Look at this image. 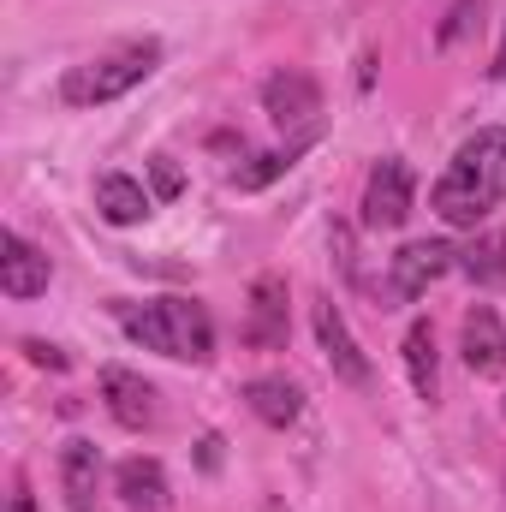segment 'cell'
Here are the masks:
<instances>
[{
	"instance_id": "6da1fadb",
	"label": "cell",
	"mask_w": 506,
	"mask_h": 512,
	"mask_svg": "<svg viewBox=\"0 0 506 512\" xmlns=\"http://www.w3.org/2000/svg\"><path fill=\"white\" fill-rule=\"evenodd\" d=\"M506 203V126H483L459 143L447 173L429 191V209L447 227H483Z\"/></svg>"
},
{
	"instance_id": "7a4b0ae2",
	"label": "cell",
	"mask_w": 506,
	"mask_h": 512,
	"mask_svg": "<svg viewBox=\"0 0 506 512\" xmlns=\"http://www.w3.org/2000/svg\"><path fill=\"white\" fill-rule=\"evenodd\" d=\"M120 328L143 352H161V358H179V364H209L215 358V322L197 298H155L143 310L126 304Z\"/></svg>"
},
{
	"instance_id": "3957f363",
	"label": "cell",
	"mask_w": 506,
	"mask_h": 512,
	"mask_svg": "<svg viewBox=\"0 0 506 512\" xmlns=\"http://www.w3.org/2000/svg\"><path fill=\"white\" fill-rule=\"evenodd\" d=\"M155 66H161V42L143 36V42H126V48H114V54H102V60L66 72L60 96H66L72 108H102V102H120L126 90H137Z\"/></svg>"
},
{
	"instance_id": "277c9868",
	"label": "cell",
	"mask_w": 506,
	"mask_h": 512,
	"mask_svg": "<svg viewBox=\"0 0 506 512\" xmlns=\"http://www.w3.org/2000/svg\"><path fill=\"white\" fill-rule=\"evenodd\" d=\"M411 203H417V179H411V167H405L399 155L376 161V173H370V185H364V227H376V233L405 227Z\"/></svg>"
},
{
	"instance_id": "5b68a950",
	"label": "cell",
	"mask_w": 506,
	"mask_h": 512,
	"mask_svg": "<svg viewBox=\"0 0 506 512\" xmlns=\"http://www.w3.org/2000/svg\"><path fill=\"white\" fill-rule=\"evenodd\" d=\"M310 322H316V340H322V358H328V370H334L346 387H370V358H364V346L352 340V328H346L340 304H334V298H316Z\"/></svg>"
},
{
	"instance_id": "8992f818",
	"label": "cell",
	"mask_w": 506,
	"mask_h": 512,
	"mask_svg": "<svg viewBox=\"0 0 506 512\" xmlns=\"http://www.w3.org/2000/svg\"><path fill=\"white\" fill-rule=\"evenodd\" d=\"M262 108H268V120L280 131H310V120L322 114V84L310 72L286 66V72H274L262 84Z\"/></svg>"
},
{
	"instance_id": "52a82bcc",
	"label": "cell",
	"mask_w": 506,
	"mask_h": 512,
	"mask_svg": "<svg viewBox=\"0 0 506 512\" xmlns=\"http://www.w3.org/2000/svg\"><path fill=\"white\" fill-rule=\"evenodd\" d=\"M459 352H465L471 376H495V382L506 376V328H501V316H495L489 304H471V310H465Z\"/></svg>"
},
{
	"instance_id": "ba28073f",
	"label": "cell",
	"mask_w": 506,
	"mask_h": 512,
	"mask_svg": "<svg viewBox=\"0 0 506 512\" xmlns=\"http://www.w3.org/2000/svg\"><path fill=\"white\" fill-rule=\"evenodd\" d=\"M48 280H54L48 251H36L24 233H6L0 239V292L6 298H36V292H48Z\"/></svg>"
},
{
	"instance_id": "9c48e42d",
	"label": "cell",
	"mask_w": 506,
	"mask_h": 512,
	"mask_svg": "<svg viewBox=\"0 0 506 512\" xmlns=\"http://www.w3.org/2000/svg\"><path fill=\"white\" fill-rule=\"evenodd\" d=\"M60 483H66V507L72 512H96V489H102V447L72 435L60 447Z\"/></svg>"
},
{
	"instance_id": "30bf717a",
	"label": "cell",
	"mask_w": 506,
	"mask_h": 512,
	"mask_svg": "<svg viewBox=\"0 0 506 512\" xmlns=\"http://www.w3.org/2000/svg\"><path fill=\"white\" fill-rule=\"evenodd\" d=\"M447 268H453V251L441 239H417V245H405V251L393 256V292L399 298H423Z\"/></svg>"
},
{
	"instance_id": "8fae6325",
	"label": "cell",
	"mask_w": 506,
	"mask_h": 512,
	"mask_svg": "<svg viewBox=\"0 0 506 512\" xmlns=\"http://www.w3.org/2000/svg\"><path fill=\"white\" fill-rule=\"evenodd\" d=\"M102 399H108V411H114V423L120 429H149L155 423V387L143 382V376H131V370H102Z\"/></svg>"
},
{
	"instance_id": "7c38bea8",
	"label": "cell",
	"mask_w": 506,
	"mask_h": 512,
	"mask_svg": "<svg viewBox=\"0 0 506 512\" xmlns=\"http://www.w3.org/2000/svg\"><path fill=\"white\" fill-rule=\"evenodd\" d=\"M251 346H286V280L262 274L251 286V322H245Z\"/></svg>"
},
{
	"instance_id": "4fadbf2b",
	"label": "cell",
	"mask_w": 506,
	"mask_h": 512,
	"mask_svg": "<svg viewBox=\"0 0 506 512\" xmlns=\"http://www.w3.org/2000/svg\"><path fill=\"white\" fill-rule=\"evenodd\" d=\"M96 209L114 227H137L155 209V191H143V179H131V173H102L96 179Z\"/></svg>"
},
{
	"instance_id": "5bb4252c",
	"label": "cell",
	"mask_w": 506,
	"mask_h": 512,
	"mask_svg": "<svg viewBox=\"0 0 506 512\" xmlns=\"http://www.w3.org/2000/svg\"><path fill=\"white\" fill-rule=\"evenodd\" d=\"M245 405H251L268 429H292L298 411H304V393H298V382H286V376H256V382H245Z\"/></svg>"
},
{
	"instance_id": "9a60e30c",
	"label": "cell",
	"mask_w": 506,
	"mask_h": 512,
	"mask_svg": "<svg viewBox=\"0 0 506 512\" xmlns=\"http://www.w3.org/2000/svg\"><path fill=\"white\" fill-rule=\"evenodd\" d=\"M114 489H120V501L131 512H155L167 501V471H161V459H126L120 471H114Z\"/></svg>"
},
{
	"instance_id": "2e32d148",
	"label": "cell",
	"mask_w": 506,
	"mask_h": 512,
	"mask_svg": "<svg viewBox=\"0 0 506 512\" xmlns=\"http://www.w3.org/2000/svg\"><path fill=\"white\" fill-rule=\"evenodd\" d=\"M310 143H316V126H310V131H298V137H292L286 149L251 155L245 167H233V191H262V185H274V179H280V173H286V167H292V161H298L304 149H310Z\"/></svg>"
},
{
	"instance_id": "e0dca14e",
	"label": "cell",
	"mask_w": 506,
	"mask_h": 512,
	"mask_svg": "<svg viewBox=\"0 0 506 512\" xmlns=\"http://www.w3.org/2000/svg\"><path fill=\"white\" fill-rule=\"evenodd\" d=\"M405 376L417 387V399H435L441 376H435V328L429 322H411L405 328Z\"/></svg>"
},
{
	"instance_id": "ac0fdd59",
	"label": "cell",
	"mask_w": 506,
	"mask_h": 512,
	"mask_svg": "<svg viewBox=\"0 0 506 512\" xmlns=\"http://www.w3.org/2000/svg\"><path fill=\"white\" fill-rule=\"evenodd\" d=\"M459 268L477 280V286H501L506 280V233L495 227V233H477L471 239V251L459 256Z\"/></svg>"
},
{
	"instance_id": "d6986e66",
	"label": "cell",
	"mask_w": 506,
	"mask_h": 512,
	"mask_svg": "<svg viewBox=\"0 0 506 512\" xmlns=\"http://www.w3.org/2000/svg\"><path fill=\"white\" fill-rule=\"evenodd\" d=\"M483 6H489V0H453V6H447V18H441V30H435V42H441V48H453V42H465V36L477 30V18H483Z\"/></svg>"
},
{
	"instance_id": "ffe728a7",
	"label": "cell",
	"mask_w": 506,
	"mask_h": 512,
	"mask_svg": "<svg viewBox=\"0 0 506 512\" xmlns=\"http://www.w3.org/2000/svg\"><path fill=\"white\" fill-rule=\"evenodd\" d=\"M149 185H155V197H161V203H173V197L185 191V173L173 167V155H155V161H149Z\"/></svg>"
},
{
	"instance_id": "44dd1931",
	"label": "cell",
	"mask_w": 506,
	"mask_h": 512,
	"mask_svg": "<svg viewBox=\"0 0 506 512\" xmlns=\"http://www.w3.org/2000/svg\"><path fill=\"white\" fill-rule=\"evenodd\" d=\"M24 358H30V364H42V370H66V352H60V346H48V340H24Z\"/></svg>"
},
{
	"instance_id": "7402d4cb",
	"label": "cell",
	"mask_w": 506,
	"mask_h": 512,
	"mask_svg": "<svg viewBox=\"0 0 506 512\" xmlns=\"http://www.w3.org/2000/svg\"><path fill=\"white\" fill-rule=\"evenodd\" d=\"M197 459H203V471H221V435H203L197 441Z\"/></svg>"
},
{
	"instance_id": "603a6c76",
	"label": "cell",
	"mask_w": 506,
	"mask_h": 512,
	"mask_svg": "<svg viewBox=\"0 0 506 512\" xmlns=\"http://www.w3.org/2000/svg\"><path fill=\"white\" fill-rule=\"evenodd\" d=\"M6 512H36V501H30V489H18V495H12V507Z\"/></svg>"
},
{
	"instance_id": "cb8c5ba5",
	"label": "cell",
	"mask_w": 506,
	"mask_h": 512,
	"mask_svg": "<svg viewBox=\"0 0 506 512\" xmlns=\"http://www.w3.org/2000/svg\"><path fill=\"white\" fill-rule=\"evenodd\" d=\"M489 78H506V36H501V48H495V66H489Z\"/></svg>"
},
{
	"instance_id": "d4e9b609",
	"label": "cell",
	"mask_w": 506,
	"mask_h": 512,
	"mask_svg": "<svg viewBox=\"0 0 506 512\" xmlns=\"http://www.w3.org/2000/svg\"><path fill=\"white\" fill-rule=\"evenodd\" d=\"M262 512H292L286 501H262Z\"/></svg>"
},
{
	"instance_id": "484cf974",
	"label": "cell",
	"mask_w": 506,
	"mask_h": 512,
	"mask_svg": "<svg viewBox=\"0 0 506 512\" xmlns=\"http://www.w3.org/2000/svg\"><path fill=\"white\" fill-rule=\"evenodd\" d=\"M501 411H506V399H501Z\"/></svg>"
}]
</instances>
